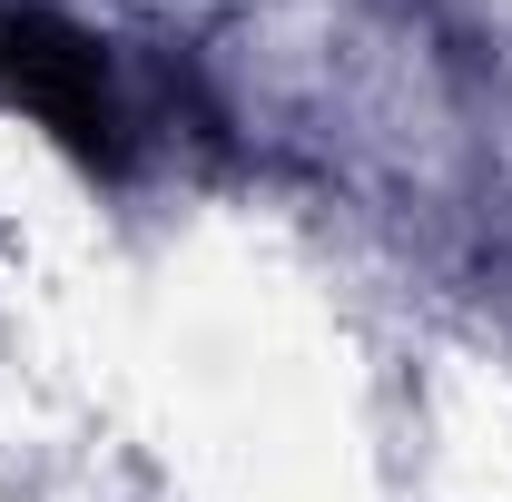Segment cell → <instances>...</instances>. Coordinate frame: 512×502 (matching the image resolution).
<instances>
[{
	"instance_id": "1",
	"label": "cell",
	"mask_w": 512,
	"mask_h": 502,
	"mask_svg": "<svg viewBox=\"0 0 512 502\" xmlns=\"http://www.w3.org/2000/svg\"><path fill=\"white\" fill-rule=\"evenodd\" d=\"M0 89L50 128V138H69L79 158H99V168L128 158V119H119V99H109V69H99V50L69 20H50V10H0Z\"/></svg>"
}]
</instances>
